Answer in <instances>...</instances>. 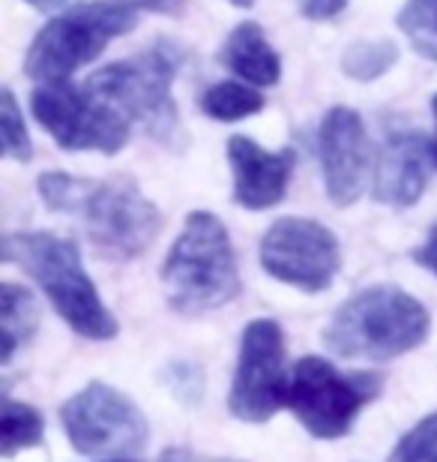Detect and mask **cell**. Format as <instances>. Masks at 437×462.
I'll return each mask as SVG.
<instances>
[{"instance_id":"19","label":"cell","mask_w":437,"mask_h":462,"mask_svg":"<svg viewBox=\"0 0 437 462\" xmlns=\"http://www.w3.org/2000/svg\"><path fill=\"white\" fill-rule=\"evenodd\" d=\"M398 63V45L393 40H360L341 54V72L353 81H378Z\"/></svg>"},{"instance_id":"7","label":"cell","mask_w":437,"mask_h":462,"mask_svg":"<svg viewBox=\"0 0 437 462\" xmlns=\"http://www.w3.org/2000/svg\"><path fill=\"white\" fill-rule=\"evenodd\" d=\"M380 393L375 373H341L323 357L296 360L287 384V409L314 439L348 436L360 411Z\"/></svg>"},{"instance_id":"26","label":"cell","mask_w":437,"mask_h":462,"mask_svg":"<svg viewBox=\"0 0 437 462\" xmlns=\"http://www.w3.org/2000/svg\"><path fill=\"white\" fill-rule=\"evenodd\" d=\"M414 262H416V264H423L425 271H432V273L437 276V226L429 231L425 244L414 249Z\"/></svg>"},{"instance_id":"27","label":"cell","mask_w":437,"mask_h":462,"mask_svg":"<svg viewBox=\"0 0 437 462\" xmlns=\"http://www.w3.org/2000/svg\"><path fill=\"white\" fill-rule=\"evenodd\" d=\"M123 4L135 9H147V13H165V15H177L183 9V0H123Z\"/></svg>"},{"instance_id":"2","label":"cell","mask_w":437,"mask_h":462,"mask_svg":"<svg viewBox=\"0 0 437 462\" xmlns=\"http://www.w3.org/2000/svg\"><path fill=\"white\" fill-rule=\"evenodd\" d=\"M4 262L22 267L76 334L85 339L117 337V319L102 303L76 240L51 231H15L4 237Z\"/></svg>"},{"instance_id":"28","label":"cell","mask_w":437,"mask_h":462,"mask_svg":"<svg viewBox=\"0 0 437 462\" xmlns=\"http://www.w3.org/2000/svg\"><path fill=\"white\" fill-rule=\"evenodd\" d=\"M33 9H40V13H54V9H60V6H69L72 0H27Z\"/></svg>"},{"instance_id":"4","label":"cell","mask_w":437,"mask_h":462,"mask_svg":"<svg viewBox=\"0 0 437 462\" xmlns=\"http://www.w3.org/2000/svg\"><path fill=\"white\" fill-rule=\"evenodd\" d=\"M183 49L171 40H159L129 60L96 69L85 81L90 94L117 108L132 126H141L153 142L183 147L180 112L171 97V85L180 72Z\"/></svg>"},{"instance_id":"13","label":"cell","mask_w":437,"mask_h":462,"mask_svg":"<svg viewBox=\"0 0 437 462\" xmlns=\"http://www.w3.org/2000/svg\"><path fill=\"white\" fill-rule=\"evenodd\" d=\"M432 147L416 129L389 133L380 144L371 196L389 208H414L429 187Z\"/></svg>"},{"instance_id":"5","label":"cell","mask_w":437,"mask_h":462,"mask_svg":"<svg viewBox=\"0 0 437 462\" xmlns=\"http://www.w3.org/2000/svg\"><path fill=\"white\" fill-rule=\"evenodd\" d=\"M168 303L183 316L225 307L240 294V271L225 223L210 210H192L162 262Z\"/></svg>"},{"instance_id":"30","label":"cell","mask_w":437,"mask_h":462,"mask_svg":"<svg viewBox=\"0 0 437 462\" xmlns=\"http://www.w3.org/2000/svg\"><path fill=\"white\" fill-rule=\"evenodd\" d=\"M231 4H234V6H243V9H249V6L255 4V0H231Z\"/></svg>"},{"instance_id":"22","label":"cell","mask_w":437,"mask_h":462,"mask_svg":"<svg viewBox=\"0 0 437 462\" xmlns=\"http://www.w3.org/2000/svg\"><path fill=\"white\" fill-rule=\"evenodd\" d=\"M389 462H437V411L423 418L398 441Z\"/></svg>"},{"instance_id":"24","label":"cell","mask_w":437,"mask_h":462,"mask_svg":"<svg viewBox=\"0 0 437 462\" xmlns=\"http://www.w3.org/2000/svg\"><path fill=\"white\" fill-rule=\"evenodd\" d=\"M348 4L351 0H303V15L309 22H330V18L345 13Z\"/></svg>"},{"instance_id":"21","label":"cell","mask_w":437,"mask_h":462,"mask_svg":"<svg viewBox=\"0 0 437 462\" xmlns=\"http://www.w3.org/2000/svg\"><path fill=\"white\" fill-rule=\"evenodd\" d=\"M0 133H4V153L9 160H18V162L31 160L33 156L31 135H27L24 115L9 88L0 90Z\"/></svg>"},{"instance_id":"12","label":"cell","mask_w":437,"mask_h":462,"mask_svg":"<svg viewBox=\"0 0 437 462\" xmlns=\"http://www.w3.org/2000/svg\"><path fill=\"white\" fill-rule=\"evenodd\" d=\"M323 187L332 205L351 208L362 196L369 174V144L362 117L348 106L330 108L318 129Z\"/></svg>"},{"instance_id":"15","label":"cell","mask_w":437,"mask_h":462,"mask_svg":"<svg viewBox=\"0 0 437 462\" xmlns=\"http://www.w3.org/2000/svg\"><path fill=\"white\" fill-rule=\"evenodd\" d=\"M219 58L237 79H243L255 88H269L282 79V58L267 42L264 27L255 22L237 24Z\"/></svg>"},{"instance_id":"16","label":"cell","mask_w":437,"mask_h":462,"mask_svg":"<svg viewBox=\"0 0 437 462\" xmlns=\"http://www.w3.org/2000/svg\"><path fill=\"white\" fill-rule=\"evenodd\" d=\"M40 328V307H36L33 294L24 285L4 282L0 285V334H4V364L13 360V355Z\"/></svg>"},{"instance_id":"1","label":"cell","mask_w":437,"mask_h":462,"mask_svg":"<svg viewBox=\"0 0 437 462\" xmlns=\"http://www.w3.org/2000/svg\"><path fill=\"white\" fill-rule=\"evenodd\" d=\"M40 199L54 214H69L108 262H132L153 246L162 214L132 178L90 180L67 171H45L36 180Z\"/></svg>"},{"instance_id":"20","label":"cell","mask_w":437,"mask_h":462,"mask_svg":"<svg viewBox=\"0 0 437 462\" xmlns=\"http://www.w3.org/2000/svg\"><path fill=\"white\" fill-rule=\"evenodd\" d=\"M398 27L425 60L437 63V0H407Z\"/></svg>"},{"instance_id":"29","label":"cell","mask_w":437,"mask_h":462,"mask_svg":"<svg viewBox=\"0 0 437 462\" xmlns=\"http://www.w3.org/2000/svg\"><path fill=\"white\" fill-rule=\"evenodd\" d=\"M432 112H434V135H432L429 147H432V162L437 165V94H434V99H432Z\"/></svg>"},{"instance_id":"11","label":"cell","mask_w":437,"mask_h":462,"mask_svg":"<svg viewBox=\"0 0 437 462\" xmlns=\"http://www.w3.org/2000/svg\"><path fill=\"white\" fill-rule=\"evenodd\" d=\"M261 267L300 291H327L341 267L339 240L318 219L282 217L261 240Z\"/></svg>"},{"instance_id":"9","label":"cell","mask_w":437,"mask_h":462,"mask_svg":"<svg viewBox=\"0 0 437 462\" xmlns=\"http://www.w3.org/2000/svg\"><path fill=\"white\" fill-rule=\"evenodd\" d=\"M31 108L40 126L63 151L117 153L132 135V124L117 108L90 94L85 85L76 88L67 81L40 85L31 97Z\"/></svg>"},{"instance_id":"14","label":"cell","mask_w":437,"mask_h":462,"mask_svg":"<svg viewBox=\"0 0 437 462\" xmlns=\"http://www.w3.org/2000/svg\"><path fill=\"white\" fill-rule=\"evenodd\" d=\"M228 162L234 174V201L246 210L276 208L285 199L294 171V151H264L249 135H234L228 142Z\"/></svg>"},{"instance_id":"23","label":"cell","mask_w":437,"mask_h":462,"mask_svg":"<svg viewBox=\"0 0 437 462\" xmlns=\"http://www.w3.org/2000/svg\"><path fill=\"white\" fill-rule=\"evenodd\" d=\"M168 387L174 391L177 400L183 402H198L204 393V375L198 366L192 364H171L168 366Z\"/></svg>"},{"instance_id":"31","label":"cell","mask_w":437,"mask_h":462,"mask_svg":"<svg viewBox=\"0 0 437 462\" xmlns=\"http://www.w3.org/2000/svg\"><path fill=\"white\" fill-rule=\"evenodd\" d=\"M111 462H132V459H111Z\"/></svg>"},{"instance_id":"17","label":"cell","mask_w":437,"mask_h":462,"mask_svg":"<svg viewBox=\"0 0 437 462\" xmlns=\"http://www.w3.org/2000/svg\"><path fill=\"white\" fill-rule=\"evenodd\" d=\"M261 108H264V97L255 88L240 85V81H219V85H210L201 97V112L213 120H222V124L252 117Z\"/></svg>"},{"instance_id":"8","label":"cell","mask_w":437,"mask_h":462,"mask_svg":"<svg viewBox=\"0 0 437 462\" xmlns=\"http://www.w3.org/2000/svg\"><path fill=\"white\" fill-rule=\"evenodd\" d=\"M60 423L69 445L85 457H132L150 439L144 411L105 382H90L69 396Z\"/></svg>"},{"instance_id":"6","label":"cell","mask_w":437,"mask_h":462,"mask_svg":"<svg viewBox=\"0 0 437 462\" xmlns=\"http://www.w3.org/2000/svg\"><path fill=\"white\" fill-rule=\"evenodd\" d=\"M138 13L123 0H93L67 9L36 33L27 49L24 72L40 85L67 81L108 49L111 40L135 31Z\"/></svg>"},{"instance_id":"18","label":"cell","mask_w":437,"mask_h":462,"mask_svg":"<svg viewBox=\"0 0 437 462\" xmlns=\"http://www.w3.org/2000/svg\"><path fill=\"white\" fill-rule=\"evenodd\" d=\"M45 436L42 414L27 402L4 400V420H0V454L13 459L18 450L40 448Z\"/></svg>"},{"instance_id":"10","label":"cell","mask_w":437,"mask_h":462,"mask_svg":"<svg viewBox=\"0 0 437 462\" xmlns=\"http://www.w3.org/2000/svg\"><path fill=\"white\" fill-rule=\"evenodd\" d=\"M291 375L285 369V330L276 319L249 321L240 339L228 409L237 420L267 423L287 405Z\"/></svg>"},{"instance_id":"3","label":"cell","mask_w":437,"mask_h":462,"mask_svg":"<svg viewBox=\"0 0 437 462\" xmlns=\"http://www.w3.org/2000/svg\"><path fill=\"white\" fill-rule=\"evenodd\" d=\"M432 330L429 310L398 285H369L341 303L323 330V346L348 360L402 357Z\"/></svg>"},{"instance_id":"25","label":"cell","mask_w":437,"mask_h":462,"mask_svg":"<svg viewBox=\"0 0 437 462\" xmlns=\"http://www.w3.org/2000/svg\"><path fill=\"white\" fill-rule=\"evenodd\" d=\"M159 462H240V459L207 457V454H198V450H189V448H168L159 454Z\"/></svg>"}]
</instances>
